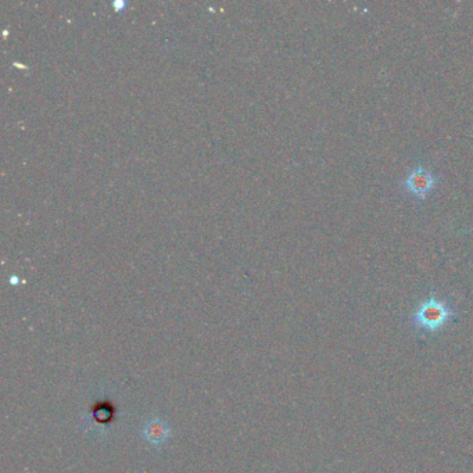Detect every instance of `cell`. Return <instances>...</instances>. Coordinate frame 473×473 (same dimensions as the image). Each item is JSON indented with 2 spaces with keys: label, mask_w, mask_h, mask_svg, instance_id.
I'll use <instances>...</instances> for the list:
<instances>
[{
  "label": "cell",
  "mask_w": 473,
  "mask_h": 473,
  "mask_svg": "<svg viewBox=\"0 0 473 473\" xmlns=\"http://www.w3.org/2000/svg\"><path fill=\"white\" fill-rule=\"evenodd\" d=\"M455 318V305L448 298L430 293L419 301L408 321L418 336L426 337L442 333Z\"/></svg>",
  "instance_id": "cell-1"
},
{
  "label": "cell",
  "mask_w": 473,
  "mask_h": 473,
  "mask_svg": "<svg viewBox=\"0 0 473 473\" xmlns=\"http://www.w3.org/2000/svg\"><path fill=\"white\" fill-rule=\"evenodd\" d=\"M439 185V175L420 164L413 167L407 177L398 183L400 190L404 195L414 197L419 203H423L436 190Z\"/></svg>",
  "instance_id": "cell-2"
},
{
  "label": "cell",
  "mask_w": 473,
  "mask_h": 473,
  "mask_svg": "<svg viewBox=\"0 0 473 473\" xmlns=\"http://www.w3.org/2000/svg\"><path fill=\"white\" fill-rule=\"evenodd\" d=\"M116 419L117 410L109 398L97 400L89 410L88 415L84 416L85 428H88L90 432L97 433L107 432L109 428H112V425L116 422Z\"/></svg>",
  "instance_id": "cell-3"
},
{
  "label": "cell",
  "mask_w": 473,
  "mask_h": 473,
  "mask_svg": "<svg viewBox=\"0 0 473 473\" xmlns=\"http://www.w3.org/2000/svg\"><path fill=\"white\" fill-rule=\"evenodd\" d=\"M142 436L145 442L151 447L161 448L171 439V428L164 419L158 416H151L146 419L142 428Z\"/></svg>",
  "instance_id": "cell-4"
}]
</instances>
